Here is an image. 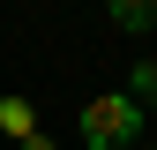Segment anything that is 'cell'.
<instances>
[{"label": "cell", "instance_id": "2", "mask_svg": "<svg viewBox=\"0 0 157 150\" xmlns=\"http://www.w3.org/2000/svg\"><path fill=\"white\" fill-rule=\"evenodd\" d=\"M0 135H15V143H30V135H37V112H30V98H0Z\"/></svg>", "mask_w": 157, "mask_h": 150}, {"label": "cell", "instance_id": "3", "mask_svg": "<svg viewBox=\"0 0 157 150\" xmlns=\"http://www.w3.org/2000/svg\"><path fill=\"white\" fill-rule=\"evenodd\" d=\"M112 30H157V0H112Z\"/></svg>", "mask_w": 157, "mask_h": 150}, {"label": "cell", "instance_id": "4", "mask_svg": "<svg viewBox=\"0 0 157 150\" xmlns=\"http://www.w3.org/2000/svg\"><path fill=\"white\" fill-rule=\"evenodd\" d=\"M127 98L142 105V112H157V60H135V75H127Z\"/></svg>", "mask_w": 157, "mask_h": 150}, {"label": "cell", "instance_id": "1", "mask_svg": "<svg viewBox=\"0 0 157 150\" xmlns=\"http://www.w3.org/2000/svg\"><path fill=\"white\" fill-rule=\"evenodd\" d=\"M135 135H142V105H135L127 90H105V98L82 105V143L90 150H127Z\"/></svg>", "mask_w": 157, "mask_h": 150}, {"label": "cell", "instance_id": "5", "mask_svg": "<svg viewBox=\"0 0 157 150\" xmlns=\"http://www.w3.org/2000/svg\"><path fill=\"white\" fill-rule=\"evenodd\" d=\"M15 150H60V143H52V135H30V143H15Z\"/></svg>", "mask_w": 157, "mask_h": 150}]
</instances>
